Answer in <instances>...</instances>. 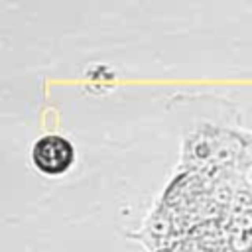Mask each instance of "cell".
I'll return each instance as SVG.
<instances>
[{"label": "cell", "mask_w": 252, "mask_h": 252, "mask_svg": "<svg viewBox=\"0 0 252 252\" xmlns=\"http://www.w3.org/2000/svg\"><path fill=\"white\" fill-rule=\"evenodd\" d=\"M75 152L67 138L57 134L41 136L32 148V159L35 167L47 175H59L73 163Z\"/></svg>", "instance_id": "obj_1"}, {"label": "cell", "mask_w": 252, "mask_h": 252, "mask_svg": "<svg viewBox=\"0 0 252 252\" xmlns=\"http://www.w3.org/2000/svg\"><path fill=\"white\" fill-rule=\"evenodd\" d=\"M156 252H171L169 248H161V250H156Z\"/></svg>", "instance_id": "obj_2"}]
</instances>
